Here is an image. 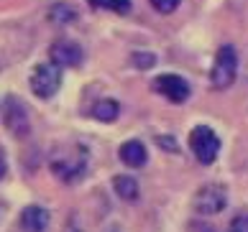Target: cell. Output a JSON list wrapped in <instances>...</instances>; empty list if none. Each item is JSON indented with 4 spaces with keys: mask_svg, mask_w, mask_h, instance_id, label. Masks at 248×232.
Returning <instances> with one entry per match:
<instances>
[{
    "mask_svg": "<svg viewBox=\"0 0 248 232\" xmlns=\"http://www.w3.org/2000/svg\"><path fill=\"white\" fill-rule=\"evenodd\" d=\"M5 171H8V169H5V161L0 159V179H3V176H5Z\"/></svg>",
    "mask_w": 248,
    "mask_h": 232,
    "instance_id": "d6986e66",
    "label": "cell"
},
{
    "mask_svg": "<svg viewBox=\"0 0 248 232\" xmlns=\"http://www.w3.org/2000/svg\"><path fill=\"white\" fill-rule=\"evenodd\" d=\"M118 115H121V105L115 100H100L93 107V117L100 123H113V120H118Z\"/></svg>",
    "mask_w": 248,
    "mask_h": 232,
    "instance_id": "7c38bea8",
    "label": "cell"
},
{
    "mask_svg": "<svg viewBox=\"0 0 248 232\" xmlns=\"http://www.w3.org/2000/svg\"><path fill=\"white\" fill-rule=\"evenodd\" d=\"M51 174L64 184H75L87 174V151L82 145H75L67 153H54Z\"/></svg>",
    "mask_w": 248,
    "mask_h": 232,
    "instance_id": "6da1fadb",
    "label": "cell"
},
{
    "mask_svg": "<svg viewBox=\"0 0 248 232\" xmlns=\"http://www.w3.org/2000/svg\"><path fill=\"white\" fill-rule=\"evenodd\" d=\"M154 89L159 92L161 97H167L169 102H177V105H182V102L189 97V85H187V79L179 77V74H161V77H156Z\"/></svg>",
    "mask_w": 248,
    "mask_h": 232,
    "instance_id": "8992f818",
    "label": "cell"
},
{
    "mask_svg": "<svg viewBox=\"0 0 248 232\" xmlns=\"http://www.w3.org/2000/svg\"><path fill=\"white\" fill-rule=\"evenodd\" d=\"M82 59H85V54H82L79 44L67 41V39H62V41H54V44H51V61H54V64H59L62 69L79 67Z\"/></svg>",
    "mask_w": 248,
    "mask_h": 232,
    "instance_id": "ba28073f",
    "label": "cell"
},
{
    "mask_svg": "<svg viewBox=\"0 0 248 232\" xmlns=\"http://www.w3.org/2000/svg\"><path fill=\"white\" fill-rule=\"evenodd\" d=\"M95 8H103V11H113V13H128L131 11V0H87Z\"/></svg>",
    "mask_w": 248,
    "mask_h": 232,
    "instance_id": "5bb4252c",
    "label": "cell"
},
{
    "mask_svg": "<svg viewBox=\"0 0 248 232\" xmlns=\"http://www.w3.org/2000/svg\"><path fill=\"white\" fill-rule=\"evenodd\" d=\"M133 64H136L139 69H149V67H154V64H156V57H154V54L136 51V54H133Z\"/></svg>",
    "mask_w": 248,
    "mask_h": 232,
    "instance_id": "e0dca14e",
    "label": "cell"
},
{
    "mask_svg": "<svg viewBox=\"0 0 248 232\" xmlns=\"http://www.w3.org/2000/svg\"><path fill=\"white\" fill-rule=\"evenodd\" d=\"M29 85H31V92L39 100H51L62 87V67L54 61L51 64H39L31 74Z\"/></svg>",
    "mask_w": 248,
    "mask_h": 232,
    "instance_id": "3957f363",
    "label": "cell"
},
{
    "mask_svg": "<svg viewBox=\"0 0 248 232\" xmlns=\"http://www.w3.org/2000/svg\"><path fill=\"white\" fill-rule=\"evenodd\" d=\"M238 77V54L233 46H220L215 54V64L210 69V85L213 89H228Z\"/></svg>",
    "mask_w": 248,
    "mask_h": 232,
    "instance_id": "7a4b0ae2",
    "label": "cell"
},
{
    "mask_svg": "<svg viewBox=\"0 0 248 232\" xmlns=\"http://www.w3.org/2000/svg\"><path fill=\"white\" fill-rule=\"evenodd\" d=\"M189 148H192V153H195V159L200 163H215L217 159V153H220V138L215 135L213 128H207V125H197V128H192V133H189Z\"/></svg>",
    "mask_w": 248,
    "mask_h": 232,
    "instance_id": "277c9868",
    "label": "cell"
},
{
    "mask_svg": "<svg viewBox=\"0 0 248 232\" xmlns=\"http://www.w3.org/2000/svg\"><path fill=\"white\" fill-rule=\"evenodd\" d=\"M179 3H182V0H151V5H154L159 13H164V15L174 13V11L179 8Z\"/></svg>",
    "mask_w": 248,
    "mask_h": 232,
    "instance_id": "2e32d148",
    "label": "cell"
},
{
    "mask_svg": "<svg viewBox=\"0 0 248 232\" xmlns=\"http://www.w3.org/2000/svg\"><path fill=\"white\" fill-rule=\"evenodd\" d=\"M21 227L26 232H46L49 227V212L39 207V204H31L21 212Z\"/></svg>",
    "mask_w": 248,
    "mask_h": 232,
    "instance_id": "9c48e42d",
    "label": "cell"
},
{
    "mask_svg": "<svg viewBox=\"0 0 248 232\" xmlns=\"http://www.w3.org/2000/svg\"><path fill=\"white\" fill-rule=\"evenodd\" d=\"M49 18H51L54 23H62V26H64V23H72V21H75L77 13H75V8H72V5L57 3V5H54L51 11H49Z\"/></svg>",
    "mask_w": 248,
    "mask_h": 232,
    "instance_id": "4fadbf2b",
    "label": "cell"
},
{
    "mask_svg": "<svg viewBox=\"0 0 248 232\" xmlns=\"http://www.w3.org/2000/svg\"><path fill=\"white\" fill-rule=\"evenodd\" d=\"M228 232H248V209L238 212V215L233 217V222H231V230H228Z\"/></svg>",
    "mask_w": 248,
    "mask_h": 232,
    "instance_id": "9a60e30c",
    "label": "cell"
},
{
    "mask_svg": "<svg viewBox=\"0 0 248 232\" xmlns=\"http://www.w3.org/2000/svg\"><path fill=\"white\" fill-rule=\"evenodd\" d=\"M64 232H85V230L79 227V222H77V217H72V222H69V225H67V230H64Z\"/></svg>",
    "mask_w": 248,
    "mask_h": 232,
    "instance_id": "ac0fdd59",
    "label": "cell"
},
{
    "mask_svg": "<svg viewBox=\"0 0 248 232\" xmlns=\"http://www.w3.org/2000/svg\"><path fill=\"white\" fill-rule=\"evenodd\" d=\"M113 189H115L118 197L125 199V202H136V199H139V181H136L133 176H128V174H123V176H115Z\"/></svg>",
    "mask_w": 248,
    "mask_h": 232,
    "instance_id": "8fae6325",
    "label": "cell"
},
{
    "mask_svg": "<svg viewBox=\"0 0 248 232\" xmlns=\"http://www.w3.org/2000/svg\"><path fill=\"white\" fill-rule=\"evenodd\" d=\"M5 125L18 138L29 135V113H26V105L13 95L5 100Z\"/></svg>",
    "mask_w": 248,
    "mask_h": 232,
    "instance_id": "52a82bcc",
    "label": "cell"
},
{
    "mask_svg": "<svg viewBox=\"0 0 248 232\" xmlns=\"http://www.w3.org/2000/svg\"><path fill=\"white\" fill-rule=\"evenodd\" d=\"M118 156H121V161L128 169H141L146 163V145L141 141H125L121 145V151H118Z\"/></svg>",
    "mask_w": 248,
    "mask_h": 232,
    "instance_id": "30bf717a",
    "label": "cell"
},
{
    "mask_svg": "<svg viewBox=\"0 0 248 232\" xmlns=\"http://www.w3.org/2000/svg\"><path fill=\"white\" fill-rule=\"evenodd\" d=\"M228 204V194L223 184H205L200 187L195 199H192V207H195L197 215H217L223 212Z\"/></svg>",
    "mask_w": 248,
    "mask_h": 232,
    "instance_id": "5b68a950",
    "label": "cell"
}]
</instances>
